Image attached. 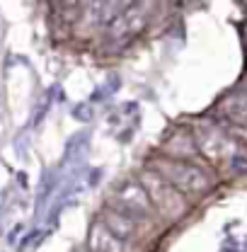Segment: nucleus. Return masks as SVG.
<instances>
[{
  "label": "nucleus",
  "mask_w": 247,
  "mask_h": 252,
  "mask_svg": "<svg viewBox=\"0 0 247 252\" xmlns=\"http://www.w3.org/2000/svg\"><path fill=\"white\" fill-rule=\"evenodd\" d=\"M143 185L148 189V196L153 199V206L160 214H165L167 219H177V216H182L186 211V201L180 196V191L170 182L160 180L157 175L146 172L143 175Z\"/></svg>",
  "instance_id": "obj_1"
},
{
  "label": "nucleus",
  "mask_w": 247,
  "mask_h": 252,
  "mask_svg": "<svg viewBox=\"0 0 247 252\" xmlns=\"http://www.w3.org/2000/svg\"><path fill=\"white\" fill-rule=\"evenodd\" d=\"M157 170L165 175V182H170L175 189H185V191H204L209 189V177L191 165L182 162H157Z\"/></svg>",
  "instance_id": "obj_2"
},
{
  "label": "nucleus",
  "mask_w": 247,
  "mask_h": 252,
  "mask_svg": "<svg viewBox=\"0 0 247 252\" xmlns=\"http://www.w3.org/2000/svg\"><path fill=\"white\" fill-rule=\"evenodd\" d=\"M90 245H93V250H97V252H126V248L122 245V240H119L104 223L94 225Z\"/></svg>",
  "instance_id": "obj_3"
},
{
  "label": "nucleus",
  "mask_w": 247,
  "mask_h": 252,
  "mask_svg": "<svg viewBox=\"0 0 247 252\" xmlns=\"http://www.w3.org/2000/svg\"><path fill=\"white\" fill-rule=\"evenodd\" d=\"M119 240H124V238H131L133 235V220L131 219H124V216H119V214H114V216H109V220L104 223Z\"/></svg>",
  "instance_id": "obj_4"
}]
</instances>
